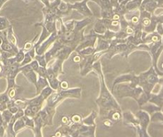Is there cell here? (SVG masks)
Listing matches in <instances>:
<instances>
[{
	"label": "cell",
	"instance_id": "1",
	"mask_svg": "<svg viewBox=\"0 0 163 137\" xmlns=\"http://www.w3.org/2000/svg\"><path fill=\"white\" fill-rule=\"evenodd\" d=\"M6 38L11 44L17 46V39H16V37L14 35L13 27H12V24L6 30Z\"/></svg>",
	"mask_w": 163,
	"mask_h": 137
},
{
	"label": "cell",
	"instance_id": "2",
	"mask_svg": "<svg viewBox=\"0 0 163 137\" xmlns=\"http://www.w3.org/2000/svg\"><path fill=\"white\" fill-rule=\"evenodd\" d=\"M23 74L25 76L26 78H27L30 83L35 84V86H36V85H37L36 75V74L34 73L33 70H30V71H28V72H24V73H23Z\"/></svg>",
	"mask_w": 163,
	"mask_h": 137
},
{
	"label": "cell",
	"instance_id": "3",
	"mask_svg": "<svg viewBox=\"0 0 163 137\" xmlns=\"http://www.w3.org/2000/svg\"><path fill=\"white\" fill-rule=\"evenodd\" d=\"M26 127L24 120H23V117H20V118L17 119L15 120V124H14V130H15V133H17V131H19L21 129L24 128Z\"/></svg>",
	"mask_w": 163,
	"mask_h": 137
},
{
	"label": "cell",
	"instance_id": "4",
	"mask_svg": "<svg viewBox=\"0 0 163 137\" xmlns=\"http://www.w3.org/2000/svg\"><path fill=\"white\" fill-rule=\"evenodd\" d=\"M11 25V23L6 18L0 17V31H3L8 29Z\"/></svg>",
	"mask_w": 163,
	"mask_h": 137
},
{
	"label": "cell",
	"instance_id": "5",
	"mask_svg": "<svg viewBox=\"0 0 163 137\" xmlns=\"http://www.w3.org/2000/svg\"><path fill=\"white\" fill-rule=\"evenodd\" d=\"M76 35L75 33L73 31H67L63 35V40L66 42H72L75 39Z\"/></svg>",
	"mask_w": 163,
	"mask_h": 137
},
{
	"label": "cell",
	"instance_id": "6",
	"mask_svg": "<svg viewBox=\"0 0 163 137\" xmlns=\"http://www.w3.org/2000/svg\"><path fill=\"white\" fill-rule=\"evenodd\" d=\"M24 55H25V54H24V50H23V49H19L18 52L15 55L16 62L19 64L21 63V62H23V59H24Z\"/></svg>",
	"mask_w": 163,
	"mask_h": 137
},
{
	"label": "cell",
	"instance_id": "7",
	"mask_svg": "<svg viewBox=\"0 0 163 137\" xmlns=\"http://www.w3.org/2000/svg\"><path fill=\"white\" fill-rule=\"evenodd\" d=\"M7 1H9V0H0V9H1V8L2 7V5H3L4 4L7 2Z\"/></svg>",
	"mask_w": 163,
	"mask_h": 137
},
{
	"label": "cell",
	"instance_id": "8",
	"mask_svg": "<svg viewBox=\"0 0 163 137\" xmlns=\"http://www.w3.org/2000/svg\"><path fill=\"white\" fill-rule=\"evenodd\" d=\"M63 122H64V123L67 122V117H63Z\"/></svg>",
	"mask_w": 163,
	"mask_h": 137
},
{
	"label": "cell",
	"instance_id": "9",
	"mask_svg": "<svg viewBox=\"0 0 163 137\" xmlns=\"http://www.w3.org/2000/svg\"><path fill=\"white\" fill-rule=\"evenodd\" d=\"M1 61H2V58H1V55H0V62H2Z\"/></svg>",
	"mask_w": 163,
	"mask_h": 137
},
{
	"label": "cell",
	"instance_id": "10",
	"mask_svg": "<svg viewBox=\"0 0 163 137\" xmlns=\"http://www.w3.org/2000/svg\"><path fill=\"white\" fill-rule=\"evenodd\" d=\"M1 51H2V49H1V47H0V52H1Z\"/></svg>",
	"mask_w": 163,
	"mask_h": 137
},
{
	"label": "cell",
	"instance_id": "11",
	"mask_svg": "<svg viewBox=\"0 0 163 137\" xmlns=\"http://www.w3.org/2000/svg\"><path fill=\"white\" fill-rule=\"evenodd\" d=\"M23 1H27V0H23Z\"/></svg>",
	"mask_w": 163,
	"mask_h": 137
}]
</instances>
